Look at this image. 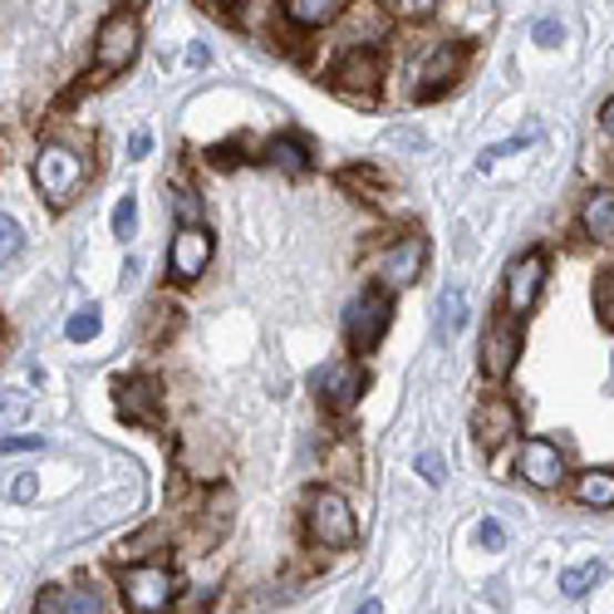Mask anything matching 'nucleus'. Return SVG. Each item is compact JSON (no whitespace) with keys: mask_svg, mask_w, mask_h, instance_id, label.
Segmentation results:
<instances>
[{"mask_svg":"<svg viewBox=\"0 0 614 614\" xmlns=\"http://www.w3.org/2000/svg\"><path fill=\"white\" fill-rule=\"evenodd\" d=\"M139 44H143V25L133 10L104 16V25H99V35H94V74L109 79V74L129 70V64L139 60Z\"/></svg>","mask_w":614,"mask_h":614,"instance_id":"f257e3e1","label":"nucleus"},{"mask_svg":"<svg viewBox=\"0 0 614 614\" xmlns=\"http://www.w3.org/2000/svg\"><path fill=\"white\" fill-rule=\"evenodd\" d=\"M84 157L70 153V147L60 143H44L40 157H35V187L44 192V202L50 207H70L79 197V187H84Z\"/></svg>","mask_w":614,"mask_h":614,"instance_id":"f03ea898","label":"nucleus"},{"mask_svg":"<svg viewBox=\"0 0 614 614\" xmlns=\"http://www.w3.org/2000/svg\"><path fill=\"white\" fill-rule=\"evenodd\" d=\"M305 531H310L315 545H325V551H345V545H355V511L339 492H310V502H305Z\"/></svg>","mask_w":614,"mask_h":614,"instance_id":"7ed1b4c3","label":"nucleus"},{"mask_svg":"<svg viewBox=\"0 0 614 614\" xmlns=\"http://www.w3.org/2000/svg\"><path fill=\"white\" fill-rule=\"evenodd\" d=\"M119 590L129 614H163L177 600V575L163 571V565H133V571L119 575Z\"/></svg>","mask_w":614,"mask_h":614,"instance_id":"20e7f679","label":"nucleus"},{"mask_svg":"<svg viewBox=\"0 0 614 614\" xmlns=\"http://www.w3.org/2000/svg\"><path fill=\"white\" fill-rule=\"evenodd\" d=\"M393 320V300L383 290H364L359 300H349L345 310V339L355 355H369V349H379L383 329Z\"/></svg>","mask_w":614,"mask_h":614,"instance_id":"39448f33","label":"nucleus"},{"mask_svg":"<svg viewBox=\"0 0 614 614\" xmlns=\"http://www.w3.org/2000/svg\"><path fill=\"white\" fill-rule=\"evenodd\" d=\"M423 260H428V242L423 236H403V242H393V246H383L379 256L369 260V270L379 276V286H413L418 276H423Z\"/></svg>","mask_w":614,"mask_h":614,"instance_id":"423d86ee","label":"nucleus"},{"mask_svg":"<svg viewBox=\"0 0 614 614\" xmlns=\"http://www.w3.org/2000/svg\"><path fill=\"white\" fill-rule=\"evenodd\" d=\"M379 79H383V64L373 50H349L345 60L335 64V94L349 99V104H373L379 99Z\"/></svg>","mask_w":614,"mask_h":614,"instance_id":"0eeeda50","label":"nucleus"},{"mask_svg":"<svg viewBox=\"0 0 614 614\" xmlns=\"http://www.w3.org/2000/svg\"><path fill=\"white\" fill-rule=\"evenodd\" d=\"M516 355H521V320H516V315H502V320L487 325L482 373H487V379H506V373L516 369Z\"/></svg>","mask_w":614,"mask_h":614,"instance_id":"6e6552de","label":"nucleus"},{"mask_svg":"<svg viewBox=\"0 0 614 614\" xmlns=\"http://www.w3.org/2000/svg\"><path fill=\"white\" fill-rule=\"evenodd\" d=\"M212 260V232L207 226H182L173 236V246H167V270H173V280H197L202 270H207Z\"/></svg>","mask_w":614,"mask_h":614,"instance_id":"1a4fd4ad","label":"nucleus"},{"mask_svg":"<svg viewBox=\"0 0 614 614\" xmlns=\"http://www.w3.org/2000/svg\"><path fill=\"white\" fill-rule=\"evenodd\" d=\"M472 428H477V448H482V452H497V448H502V442L521 428V413H516V403H511V398L492 393V398H482V408H477Z\"/></svg>","mask_w":614,"mask_h":614,"instance_id":"9d476101","label":"nucleus"},{"mask_svg":"<svg viewBox=\"0 0 614 614\" xmlns=\"http://www.w3.org/2000/svg\"><path fill=\"white\" fill-rule=\"evenodd\" d=\"M315 389H320L325 408L345 413V408H355L359 393H364V369L355 359H335V364H325V369L315 373Z\"/></svg>","mask_w":614,"mask_h":614,"instance_id":"9b49d317","label":"nucleus"},{"mask_svg":"<svg viewBox=\"0 0 614 614\" xmlns=\"http://www.w3.org/2000/svg\"><path fill=\"white\" fill-rule=\"evenodd\" d=\"M516 472L526 477L531 487H561L565 477V452L555 448L551 438H526L516 452Z\"/></svg>","mask_w":614,"mask_h":614,"instance_id":"f8f14e48","label":"nucleus"},{"mask_svg":"<svg viewBox=\"0 0 614 614\" xmlns=\"http://www.w3.org/2000/svg\"><path fill=\"white\" fill-rule=\"evenodd\" d=\"M541 286H545V256L541 252L511 260V266H506V310L526 315L531 305L541 300Z\"/></svg>","mask_w":614,"mask_h":614,"instance_id":"ddd939ff","label":"nucleus"},{"mask_svg":"<svg viewBox=\"0 0 614 614\" xmlns=\"http://www.w3.org/2000/svg\"><path fill=\"white\" fill-rule=\"evenodd\" d=\"M119 413L129 418V423H143V428L163 423V389H157V379L119 383Z\"/></svg>","mask_w":614,"mask_h":614,"instance_id":"4468645a","label":"nucleus"},{"mask_svg":"<svg viewBox=\"0 0 614 614\" xmlns=\"http://www.w3.org/2000/svg\"><path fill=\"white\" fill-rule=\"evenodd\" d=\"M286 0H236V25L246 35H260V40H276L280 25H286Z\"/></svg>","mask_w":614,"mask_h":614,"instance_id":"2eb2a0df","label":"nucleus"},{"mask_svg":"<svg viewBox=\"0 0 614 614\" xmlns=\"http://www.w3.org/2000/svg\"><path fill=\"white\" fill-rule=\"evenodd\" d=\"M462 60H468V50H462V44H438V50L428 54V64H423V79H428V84L418 89V99H433L438 89H448L452 74L462 70Z\"/></svg>","mask_w":614,"mask_h":614,"instance_id":"dca6fc26","label":"nucleus"},{"mask_svg":"<svg viewBox=\"0 0 614 614\" xmlns=\"http://www.w3.org/2000/svg\"><path fill=\"white\" fill-rule=\"evenodd\" d=\"M580 226H585V236L614 246V192H590L580 207Z\"/></svg>","mask_w":614,"mask_h":614,"instance_id":"f3484780","label":"nucleus"},{"mask_svg":"<svg viewBox=\"0 0 614 614\" xmlns=\"http://www.w3.org/2000/svg\"><path fill=\"white\" fill-rule=\"evenodd\" d=\"M40 614H104L99 590H50L40 600Z\"/></svg>","mask_w":614,"mask_h":614,"instance_id":"a211bd4d","label":"nucleus"},{"mask_svg":"<svg viewBox=\"0 0 614 614\" xmlns=\"http://www.w3.org/2000/svg\"><path fill=\"white\" fill-rule=\"evenodd\" d=\"M266 163L280 167V173H290V177H300L305 167H310V153H305L300 139H270L266 143Z\"/></svg>","mask_w":614,"mask_h":614,"instance_id":"6ab92c4d","label":"nucleus"},{"mask_svg":"<svg viewBox=\"0 0 614 614\" xmlns=\"http://www.w3.org/2000/svg\"><path fill=\"white\" fill-rule=\"evenodd\" d=\"M575 497L585 506H614V472H605V468H595V472H580V482H575Z\"/></svg>","mask_w":614,"mask_h":614,"instance_id":"aec40b11","label":"nucleus"},{"mask_svg":"<svg viewBox=\"0 0 614 614\" xmlns=\"http://www.w3.org/2000/svg\"><path fill=\"white\" fill-rule=\"evenodd\" d=\"M295 25H329V20L345 10V0H286Z\"/></svg>","mask_w":614,"mask_h":614,"instance_id":"412c9836","label":"nucleus"},{"mask_svg":"<svg viewBox=\"0 0 614 614\" xmlns=\"http://www.w3.org/2000/svg\"><path fill=\"white\" fill-rule=\"evenodd\" d=\"M600 575H605V565L600 561H585V565H571V571H561V590L565 595H590V590L600 585Z\"/></svg>","mask_w":614,"mask_h":614,"instance_id":"4be33fe9","label":"nucleus"},{"mask_svg":"<svg viewBox=\"0 0 614 614\" xmlns=\"http://www.w3.org/2000/svg\"><path fill=\"white\" fill-rule=\"evenodd\" d=\"M438 315H442V329H448V335H458V329L468 325V295H462V286H448V290H442Z\"/></svg>","mask_w":614,"mask_h":614,"instance_id":"5701e85b","label":"nucleus"},{"mask_svg":"<svg viewBox=\"0 0 614 614\" xmlns=\"http://www.w3.org/2000/svg\"><path fill=\"white\" fill-rule=\"evenodd\" d=\"M99 329H104V310H99V305H84V310H74V315H70L64 335H70L74 345H89V339H94Z\"/></svg>","mask_w":614,"mask_h":614,"instance_id":"b1692460","label":"nucleus"},{"mask_svg":"<svg viewBox=\"0 0 614 614\" xmlns=\"http://www.w3.org/2000/svg\"><path fill=\"white\" fill-rule=\"evenodd\" d=\"M595 315H600V325L614 335V270H600L595 276Z\"/></svg>","mask_w":614,"mask_h":614,"instance_id":"393cba45","label":"nucleus"},{"mask_svg":"<svg viewBox=\"0 0 614 614\" xmlns=\"http://www.w3.org/2000/svg\"><path fill=\"white\" fill-rule=\"evenodd\" d=\"M133 226H139V197H119V207H113V236H119V242H129L133 236Z\"/></svg>","mask_w":614,"mask_h":614,"instance_id":"a878e982","label":"nucleus"},{"mask_svg":"<svg viewBox=\"0 0 614 614\" xmlns=\"http://www.w3.org/2000/svg\"><path fill=\"white\" fill-rule=\"evenodd\" d=\"M20 246H25V232H20V222H10V212L0 217V256H6V266H10V256H20Z\"/></svg>","mask_w":614,"mask_h":614,"instance_id":"bb28decb","label":"nucleus"},{"mask_svg":"<svg viewBox=\"0 0 614 614\" xmlns=\"http://www.w3.org/2000/svg\"><path fill=\"white\" fill-rule=\"evenodd\" d=\"M536 133H516V139H506V143H497V147H482V157H477V167H492L497 157H506V153H516V147H526Z\"/></svg>","mask_w":614,"mask_h":614,"instance_id":"cd10ccee","label":"nucleus"},{"mask_svg":"<svg viewBox=\"0 0 614 614\" xmlns=\"http://www.w3.org/2000/svg\"><path fill=\"white\" fill-rule=\"evenodd\" d=\"M442 0H383V10H393V16H403V20H418V16H428V10H438Z\"/></svg>","mask_w":614,"mask_h":614,"instance_id":"c85d7f7f","label":"nucleus"},{"mask_svg":"<svg viewBox=\"0 0 614 614\" xmlns=\"http://www.w3.org/2000/svg\"><path fill=\"white\" fill-rule=\"evenodd\" d=\"M477 545H482V551H502V545H506V526L487 516L482 526H477Z\"/></svg>","mask_w":614,"mask_h":614,"instance_id":"c756f323","label":"nucleus"},{"mask_svg":"<svg viewBox=\"0 0 614 614\" xmlns=\"http://www.w3.org/2000/svg\"><path fill=\"white\" fill-rule=\"evenodd\" d=\"M531 35H536L541 50H555V44L565 40V25H561V20H536V30H531Z\"/></svg>","mask_w":614,"mask_h":614,"instance_id":"7c9ffc66","label":"nucleus"},{"mask_svg":"<svg viewBox=\"0 0 614 614\" xmlns=\"http://www.w3.org/2000/svg\"><path fill=\"white\" fill-rule=\"evenodd\" d=\"M173 212H177V222H182V226H197V217H202V202L192 197V192H177V197H173Z\"/></svg>","mask_w":614,"mask_h":614,"instance_id":"2f4dec72","label":"nucleus"},{"mask_svg":"<svg viewBox=\"0 0 614 614\" xmlns=\"http://www.w3.org/2000/svg\"><path fill=\"white\" fill-rule=\"evenodd\" d=\"M418 472H423L428 487H442V477H448V462H442L438 452H423V458H418Z\"/></svg>","mask_w":614,"mask_h":614,"instance_id":"473e14b6","label":"nucleus"},{"mask_svg":"<svg viewBox=\"0 0 614 614\" xmlns=\"http://www.w3.org/2000/svg\"><path fill=\"white\" fill-rule=\"evenodd\" d=\"M0 448H6V458H10V452H40L44 438L40 433H6V442H0Z\"/></svg>","mask_w":614,"mask_h":614,"instance_id":"72a5a7b5","label":"nucleus"},{"mask_svg":"<svg viewBox=\"0 0 614 614\" xmlns=\"http://www.w3.org/2000/svg\"><path fill=\"white\" fill-rule=\"evenodd\" d=\"M35 492H40V482H35V477H16V487H10V502H20V506H25V502H35Z\"/></svg>","mask_w":614,"mask_h":614,"instance_id":"f704fd0d","label":"nucleus"},{"mask_svg":"<svg viewBox=\"0 0 614 614\" xmlns=\"http://www.w3.org/2000/svg\"><path fill=\"white\" fill-rule=\"evenodd\" d=\"M147 147H153V133H147V129H139V133H133V143H129V153H133V157H143Z\"/></svg>","mask_w":614,"mask_h":614,"instance_id":"c9c22d12","label":"nucleus"},{"mask_svg":"<svg viewBox=\"0 0 614 614\" xmlns=\"http://www.w3.org/2000/svg\"><path fill=\"white\" fill-rule=\"evenodd\" d=\"M600 123H605V133H610V139H614V99H610V104H605V109H600Z\"/></svg>","mask_w":614,"mask_h":614,"instance_id":"e433bc0d","label":"nucleus"},{"mask_svg":"<svg viewBox=\"0 0 614 614\" xmlns=\"http://www.w3.org/2000/svg\"><path fill=\"white\" fill-rule=\"evenodd\" d=\"M359 614H383V605H379V600H364Z\"/></svg>","mask_w":614,"mask_h":614,"instance_id":"4c0bfd02","label":"nucleus"},{"mask_svg":"<svg viewBox=\"0 0 614 614\" xmlns=\"http://www.w3.org/2000/svg\"><path fill=\"white\" fill-rule=\"evenodd\" d=\"M226 6H236V0H202V10H226Z\"/></svg>","mask_w":614,"mask_h":614,"instance_id":"58836bf2","label":"nucleus"}]
</instances>
